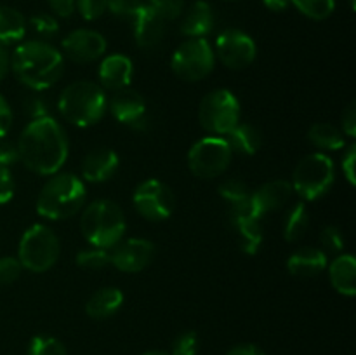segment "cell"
Listing matches in <instances>:
<instances>
[{
  "instance_id": "f1b7e54d",
  "label": "cell",
  "mask_w": 356,
  "mask_h": 355,
  "mask_svg": "<svg viewBox=\"0 0 356 355\" xmlns=\"http://www.w3.org/2000/svg\"><path fill=\"white\" fill-rule=\"evenodd\" d=\"M291 3L306 17L316 21L327 19L336 9V0H291Z\"/></svg>"
},
{
  "instance_id": "9a60e30c",
  "label": "cell",
  "mask_w": 356,
  "mask_h": 355,
  "mask_svg": "<svg viewBox=\"0 0 356 355\" xmlns=\"http://www.w3.org/2000/svg\"><path fill=\"white\" fill-rule=\"evenodd\" d=\"M108 108L120 124L132 129H146L148 108H146L145 97L138 90H132L129 87L115 90L113 97L108 101Z\"/></svg>"
},
{
  "instance_id": "ee69618b",
  "label": "cell",
  "mask_w": 356,
  "mask_h": 355,
  "mask_svg": "<svg viewBox=\"0 0 356 355\" xmlns=\"http://www.w3.org/2000/svg\"><path fill=\"white\" fill-rule=\"evenodd\" d=\"M10 124H13V110H10L6 97L0 94V138H3L9 132Z\"/></svg>"
},
{
  "instance_id": "b9f144b4",
  "label": "cell",
  "mask_w": 356,
  "mask_h": 355,
  "mask_svg": "<svg viewBox=\"0 0 356 355\" xmlns=\"http://www.w3.org/2000/svg\"><path fill=\"white\" fill-rule=\"evenodd\" d=\"M343 132L344 136H350V138H355L356 134V104L350 103L346 110L343 111Z\"/></svg>"
},
{
  "instance_id": "7c38bea8",
  "label": "cell",
  "mask_w": 356,
  "mask_h": 355,
  "mask_svg": "<svg viewBox=\"0 0 356 355\" xmlns=\"http://www.w3.org/2000/svg\"><path fill=\"white\" fill-rule=\"evenodd\" d=\"M219 61L229 70H245L254 63L257 54L256 42L245 31L229 28L219 33L216 52Z\"/></svg>"
},
{
  "instance_id": "e0dca14e",
  "label": "cell",
  "mask_w": 356,
  "mask_h": 355,
  "mask_svg": "<svg viewBox=\"0 0 356 355\" xmlns=\"http://www.w3.org/2000/svg\"><path fill=\"white\" fill-rule=\"evenodd\" d=\"M120 159L110 148H97L87 153L82 160L80 173L86 181L90 183H104L117 174Z\"/></svg>"
},
{
  "instance_id": "1f68e13d",
  "label": "cell",
  "mask_w": 356,
  "mask_h": 355,
  "mask_svg": "<svg viewBox=\"0 0 356 355\" xmlns=\"http://www.w3.org/2000/svg\"><path fill=\"white\" fill-rule=\"evenodd\" d=\"M219 195L228 202V205H235L238 202H243L245 198H249L252 195V191L249 190V187L243 181L229 178V180L222 181L219 184Z\"/></svg>"
},
{
  "instance_id": "8fae6325",
  "label": "cell",
  "mask_w": 356,
  "mask_h": 355,
  "mask_svg": "<svg viewBox=\"0 0 356 355\" xmlns=\"http://www.w3.org/2000/svg\"><path fill=\"white\" fill-rule=\"evenodd\" d=\"M132 202L139 214L149 221H163L176 209V197L169 184L163 181L145 180L136 187L132 194Z\"/></svg>"
},
{
  "instance_id": "d590c367",
  "label": "cell",
  "mask_w": 356,
  "mask_h": 355,
  "mask_svg": "<svg viewBox=\"0 0 356 355\" xmlns=\"http://www.w3.org/2000/svg\"><path fill=\"white\" fill-rule=\"evenodd\" d=\"M145 0H108V9L120 17H131L134 19L136 14L145 7Z\"/></svg>"
},
{
  "instance_id": "74e56055",
  "label": "cell",
  "mask_w": 356,
  "mask_h": 355,
  "mask_svg": "<svg viewBox=\"0 0 356 355\" xmlns=\"http://www.w3.org/2000/svg\"><path fill=\"white\" fill-rule=\"evenodd\" d=\"M30 24L40 37H52V35H56L59 31L58 19L54 16H51V14H37V16L31 17Z\"/></svg>"
},
{
  "instance_id": "5bb4252c",
  "label": "cell",
  "mask_w": 356,
  "mask_h": 355,
  "mask_svg": "<svg viewBox=\"0 0 356 355\" xmlns=\"http://www.w3.org/2000/svg\"><path fill=\"white\" fill-rule=\"evenodd\" d=\"M106 38L99 31L80 28L66 35L63 40V51L66 58L72 59L73 63L86 65V63L99 59L106 52Z\"/></svg>"
},
{
  "instance_id": "f35d334b",
  "label": "cell",
  "mask_w": 356,
  "mask_h": 355,
  "mask_svg": "<svg viewBox=\"0 0 356 355\" xmlns=\"http://www.w3.org/2000/svg\"><path fill=\"white\" fill-rule=\"evenodd\" d=\"M75 6L79 7L83 19L94 21L106 13L108 0H75Z\"/></svg>"
},
{
  "instance_id": "2e32d148",
  "label": "cell",
  "mask_w": 356,
  "mask_h": 355,
  "mask_svg": "<svg viewBox=\"0 0 356 355\" xmlns=\"http://www.w3.org/2000/svg\"><path fill=\"white\" fill-rule=\"evenodd\" d=\"M134 38L136 44L145 51H153L162 44L165 37V23L167 21L160 16L156 10L146 3L134 19Z\"/></svg>"
},
{
  "instance_id": "7a4b0ae2",
  "label": "cell",
  "mask_w": 356,
  "mask_h": 355,
  "mask_svg": "<svg viewBox=\"0 0 356 355\" xmlns=\"http://www.w3.org/2000/svg\"><path fill=\"white\" fill-rule=\"evenodd\" d=\"M10 68L21 84L33 90H45L65 73V58L49 42L28 40L13 52Z\"/></svg>"
},
{
  "instance_id": "836d02e7",
  "label": "cell",
  "mask_w": 356,
  "mask_h": 355,
  "mask_svg": "<svg viewBox=\"0 0 356 355\" xmlns=\"http://www.w3.org/2000/svg\"><path fill=\"white\" fill-rule=\"evenodd\" d=\"M148 6L165 21H172L183 14L184 0H149Z\"/></svg>"
},
{
  "instance_id": "4fadbf2b",
  "label": "cell",
  "mask_w": 356,
  "mask_h": 355,
  "mask_svg": "<svg viewBox=\"0 0 356 355\" xmlns=\"http://www.w3.org/2000/svg\"><path fill=\"white\" fill-rule=\"evenodd\" d=\"M155 258V246L146 239L120 240L110 249V265L124 274H138L149 267Z\"/></svg>"
},
{
  "instance_id": "c3c4849f",
  "label": "cell",
  "mask_w": 356,
  "mask_h": 355,
  "mask_svg": "<svg viewBox=\"0 0 356 355\" xmlns=\"http://www.w3.org/2000/svg\"><path fill=\"white\" fill-rule=\"evenodd\" d=\"M10 70V54L3 44H0V80L7 77Z\"/></svg>"
},
{
  "instance_id": "d6986e66",
  "label": "cell",
  "mask_w": 356,
  "mask_h": 355,
  "mask_svg": "<svg viewBox=\"0 0 356 355\" xmlns=\"http://www.w3.org/2000/svg\"><path fill=\"white\" fill-rule=\"evenodd\" d=\"M292 194H294V190H292L291 181L271 180L268 183L261 184L256 191H252V200L259 214L264 216L268 212L278 211L284 205H287Z\"/></svg>"
},
{
  "instance_id": "30bf717a",
  "label": "cell",
  "mask_w": 356,
  "mask_h": 355,
  "mask_svg": "<svg viewBox=\"0 0 356 355\" xmlns=\"http://www.w3.org/2000/svg\"><path fill=\"white\" fill-rule=\"evenodd\" d=\"M216 54L205 38H188L174 51L170 68L184 82H198L214 70Z\"/></svg>"
},
{
  "instance_id": "52a82bcc",
  "label": "cell",
  "mask_w": 356,
  "mask_h": 355,
  "mask_svg": "<svg viewBox=\"0 0 356 355\" xmlns=\"http://www.w3.org/2000/svg\"><path fill=\"white\" fill-rule=\"evenodd\" d=\"M336 180L334 162L325 153H309L296 166L292 173V190L305 200H318L327 195Z\"/></svg>"
},
{
  "instance_id": "44dd1931",
  "label": "cell",
  "mask_w": 356,
  "mask_h": 355,
  "mask_svg": "<svg viewBox=\"0 0 356 355\" xmlns=\"http://www.w3.org/2000/svg\"><path fill=\"white\" fill-rule=\"evenodd\" d=\"M216 16L211 3L197 0L184 14L181 21V33L190 38H204L214 28Z\"/></svg>"
},
{
  "instance_id": "9c48e42d",
  "label": "cell",
  "mask_w": 356,
  "mask_h": 355,
  "mask_svg": "<svg viewBox=\"0 0 356 355\" xmlns=\"http://www.w3.org/2000/svg\"><path fill=\"white\" fill-rule=\"evenodd\" d=\"M233 150L225 136H207L195 143L188 152V167L202 180L218 178L228 169Z\"/></svg>"
},
{
  "instance_id": "e575fe53",
  "label": "cell",
  "mask_w": 356,
  "mask_h": 355,
  "mask_svg": "<svg viewBox=\"0 0 356 355\" xmlns=\"http://www.w3.org/2000/svg\"><path fill=\"white\" fill-rule=\"evenodd\" d=\"M23 267L14 256L0 258V285H9L19 278Z\"/></svg>"
},
{
  "instance_id": "5b68a950",
  "label": "cell",
  "mask_w": 356,
  "mask_h": 355,
  "mask_svg": "<svg viewBox=\"0 0 356 355\" xmlns=\"http://www.w3.org/2000/svg\"><path fill=\"white\" fill-rule=\"evenodd\" d=\"M125 228L124 211L108 198L90 202L80 216V232L89 246L94 247L111 249L124 239Z\"/></svg>"
},
{
  "instance_id": "f546056e",
  "label": "cell",
  "mask_w": 356,
  "mask_h": 355,
  "mask_svg": "<svg viewBox=\"0 0 356 355\" xmlns=\"http://www.w3.org/2000/svg\"><path fill=\"white\" fill-rule=\"evenodd\" d=\"M76 265L83 270H103L110 265V249L103 247H87L76 254Z\"/></svg>"
},
{
  "instance_id": "ffe728a7",
  "label": "cell",
  "mask_w": 356,
  "mask_h": 355,
  "mask_svg": "<svg viewBox=\"0 0 356 355\" xmlns=\"http://www.w3.org/2000/svg\"><path fill=\"white\" fill-rule=\"evenodd\" d=\"M327 268V254L325 251L318 247H299L289 256L287 270L294 277L312 278L322 274Z\"/></svg>"
},
{
  "instance_id": "7dc6e473",
  "label": "cell",
  "mask_w": 356,
  "mask_h": 355,
  "mask_svg": "<svg viewBox=\"0 0 356 355\" xmlns=\"http://www.w3.org/2000/svg\"><path fill=\"white\" fill-rule=\"evenodd\" d=\"M226 355H266L263 352V348H259L254 343H240L236 347L229 348L226 352Z\"/></svg>"
},
{
  "instance_id": "603a6c76",
  "label": "cell",
  "mask_w": 356,
  "mask_h": 355,
  "mask_svg": "<svg viewBox=\"0 0 356 355\" xmlns=\"http://www.w3.org/2000/svg\"><path fill=\"white\" fill-rule=\"evenodd\" d=\"M330 284L339 294L355 296L356 292V261L351 254H339L329 267Z\"/></svg>"
},
{
  "instance_id": "ba28073f",
  "label": "cell",
  "mask_w": 356,
  "mask_h": 355,
  "mask_svg": "<svg viewBox=\"0 0 356 355\" xmlns=\"http://www.w3.org/2000/svg\"><path fill=\"white\" fill-rule=\"evenodd\" d=\"M240 101L228 89H214L205 94L198 106L200 125L212 136H226L240 124Z\"/></svg>"
},
{
  "instance_id": "f6af8a7d",
  "label": "cell",
  "mask_w": 356,
  "mask_h": 355,
  "mask_svg": "<svg viewBox=\"0 0 356 355\" xmlns=\"http://www.w3.org/2000/svg\"><path fill=\"white\" fill-rule=\"evenodd\" d=\"M26 108H28V113L31 115L33 118H42V117H49V111H47V104L42 97L38 96H31L26 100Z\"/></svg>"
},
{
  "instance_id": "681fc988",
  "label": "cell",
  "mask_w": 356,
  "mask_h": 355,
  "mask_svg": "<svg viewBox=\"0 0 356 355\" xmlns=\"http://www.w3.org/2000/svg\"><path fill=\"white\" fill-rule=\"evenodd\" d=\"M263 2L273 13H282V10H285L291 6V0H263Z\"/></svg>"
},
{
  "instance_id": "ac0fdd59",
  "label": "cell",
  "mask_w": 356,
  "mask_h": 355,
  "mask_svg": "<svg viewBox=\"0 0 356 355\" xmlns=\"http://www.w3.org/2000/svg\"><path fill=\"white\" fill-rule=\"evenodd\" d=\"M99 82L103 89L120 90L129 87L132 75H134V65L131 58L124 54H110L101 61L99 65Z\"/></svg>"
},
{
  "instance_id": "6da1fadb",
  "label": "cell",
  "mask_w": 356,
  "mask_h": 355,
  "mask_svg": "<svg viewBox=\"0 0 356 355\" xmlns=\"http://www.w3.org/2000/svg\"><path fill=\"white\" fill-rule=\"evenodd\" d=\"M17 157L24 166L42 176H52L65 166L70 153L66 131L56 118H33L16 143Z\"/></svg>"
},
{
  "instance_id": "d6a6232c",
  "label": "cell",
  "mask_w": 356,
  "mask_h": 355,
  "mask_svg": "<svg viewBox=\"0 0 356 355\" xmlns=\"http://www.w3.org/2000/svg\"><path fill=\"white\" fill-rule=\"evenodd\" d=\"M200 348V340L195 331H184L174 340L170 355H197Z\"/></svg>"
},
{
  "instance_id": "60d3db41",
  "label": "cell",
  "mask_w": 356,
  "mask_h": 355,
  "mask_svg": "<svg viewBox=\"0 0 356 355\" xmlns=\"http://www.w3.org/2000/svg\"><path fill=\"white\" fill-rule=\"evenodd\" d=\"M17 160H19V157H17L16 145L0 138V166L10 167L13 164H16Z\"/></svg>"
},
{
  "instance_id": "4316f807",
  "label": "cell",
  "mask_w": 356,
  "mask_h": 355,
  "mask_svg": "<svg viewBox=\"0 0 356 355\" xmlns=\"http://www.w3.org/2000/svg\"><path fill=\"white\" fill-rule=\"evenodd\" d=\"M26 33V19L14 7L0 6V44L19 42Z\"/></svg>"
},
{
  "instance_id": "4dcf8cb0",
  "label": "cell",
  "mask_w": 356,
  "mask_h": 355,
  "mask_svg": "<svg viewBox=\"0 0 356 355\" xmlns=\"http://www.w3.org/2000/svg\"><path fill=\"white\" fill-rule=\"evenodd\" d=\"M28 355H68V352H66L63 341H59L58 338L40 334V336H35L31 340Z\"/></svg>"
},
{
  "instance_id": "277c9868",
  "label": "cell",
  "mask_w": 356,
  "mask_h": 355,
  "mask_svg": "<svg viewBox=\"0 0 356 355\" xmlns=\"http://www.w3.org/2000/svg\"><path fill=\"white\" fill-rule=\"evenodd\" d=\"M59 113L70 124L90 127L104 117L108 100L104 89L89 80H76L68 84L59 94Z\"/></svg>"
},
{
  "instance_id": "ab89813d",
  "label": "cell",
  "mask_w": 356,
  "mask_h": 355,
  "mask_svg": "<svg viewBox=\"0 0 356 355\" xmlns=\"http://www.w3.org/2000/svg\"><path fill=\"white\" fill-rule=\"evenodd\" d=\"M16 183L9 167L0 166V204H7L14 197Z\"/></svg>"
},
{
  "instance_id": "cb8c5ba5",
  "label": "cell",
  "mask_w": 356,
  "mask_h": 355,
  "mask_svg": "<svg viewBox=\"0 0 356 355\" xmlns=\"http://www.w3.org/2000/svg\"><path fill=\"white\" fill-rule=\"evenodd\" d=\"M225 138L229 143L233 152H238L242 155H254L261 148V143H263L259 129L256 125L249 124V122L236 124V127L232 132H228Z\"/></svg>"
},
{
  "instance_id": "83f0119b",
  "label": "cell",
  "mask_w": 356,
  "mask_h": 355,
  "mask_svg": "<svg viewBox=\"0 0 356 355\" xmlns=\"http://www.w3.org/2000/svg\"><path fill=\"white\" fill-rule=\"evenodd\" d=\"M309 228V212L305 204H294L285 212L284 237L289 242H298Z\"/></svg>"
},
{
  "instance_id": "7bdbcfd3",
  "label": "cell",
  "mask_w": 356,
  "mask_h": 355,
  "mask_svg": "<svg viewBox=\"0 0 356 355\" xmlns=\"http://www.w3.org/2000/svg\"><path fill=\"white\" fill-rule=\"evenodd\" d=\"M355 164H356V146L351 145L343 155V173L350 184H355Z\"/></svg>"
},
{
  "instance_id": "8992f818",
  "label": "cell",
  "mask_w": 356,
  "mask_h": 355,
  "mask_svg": "<svg viewBox=\"0 0 356 355\" xmlns=\"http://www.w3.org/2000/svg\"><path fill=\"white\" fill-rule=\"evenodd\" d=\"M61 244L54 230L47 225H33L23 233L17 247V260L21 267L33 274L51 270L59 260Z\"/></svg>"
},
{
  "instance_id": "484cf974",
  "label": "cell",
  "mask_w": 356,
  "mask_h": 355,
  "mask_svg": "<svg viewBox=\"0 0 356 355\" xmlns=\"http://www.w3.org/2000/svg\"><path fill=\"white\" fill-rule=\"evenodd\" d=\"M308 139L313 146L320 150H343L346 146V139H344V132L339 127L329 122H318L313 124L308 131Z\"/></svg>"
},
{
  "instance_id": "7402d4cb",
  "label": "cell",
  "mask_w": 356,
  "mask_h": 355,
  "mask_svg": "<svg viewBox=\"0 0 356 355\" xmlns=\"http://www.w3.org/2000/svg\"><path fill=\"white\" fill-rule=\"evenodd\" d=\"M124 305V292L117 287H101L90 294L86 303V313L94 320L113 317Z\"/></svg>"
},
{
  "instance_id": "8d00e7d4",
  "label": "cell",
  "mask_w": 356,
  "mask_h": 355,
  "mask_svg": "<svg viewBox=\"0 0 356 355\" xmlns=\"http://www.w3.org/2000/svg\"><path fill=\"white\" fill-rule=\"evenodd\" d=\"M320 244H322V251H329V253H341L344 249V237L337 226H327L322 230L320 235Z\"/></svg>"
},
{
  "instance_id": "d4e9b609",
  "label": "cell",
  "mask_w": 356,
  "mask_h": 355,
  "mask_svg": "<svg viewBox=\"0 0 356 355\" xmlns=\"http://www.w3.org/2000/svg\"><path fill=\"white\" fill-rule=\"evenodd\" d=\"M240 249L245 254H256L264 240L261 219H235L232 221Z\"/></svg>"
},
{
  "instance_id": "3957f363",
  "label": "cell",
  "mask_w": 356,
  "mask_h": 355,
  "mask_svg": "<svg viewBox=\"0 0 356 355\" xmlns=\"http://www.w3.org/2000/svg\"><path fill=\"white\" fill-rule=\"evenodd\" d=\"M86 184L72 173H56L37 197L38 214L47 219H66L86 205Z\"/></svg>"
},
{
  "instance_id": "f907efd6",
  "label": "cell",
  "mask_w": 356,
  "mask_h": 355,
  "mask_svg": "<svg viewBox=\"0 0 356 355\" xmlns=\"http://www.w3.org/2000/svg\"><path fill=\"white\" fill-rule=\"evenodd\" d=\"M143 355H170L169 352H162V350H152V352H146Z\"/></svg>"
},
{
  "instance_id": "bcb514c9",
  "label": "cell",
  "mask_w": 356,
  "mask_h": 355,
  "mask_svg": "<svg viewBox=\"0 0 356 355\" xmlns=\"http://www.w3.org/2000/svg\"><path fill=\"white\" fill-rule=\"evenodd\" d=\"M49 6L59 17H70L76 9L75 0H49Z\"/></svg>"
}]
</instances>
